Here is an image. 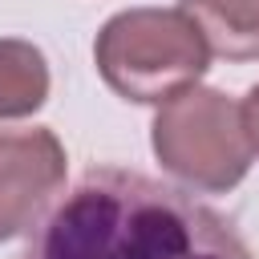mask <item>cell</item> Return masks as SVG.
<instances>
[{
	"label": "cell",
	"instance_id": "3957f363",
	"mask_svg": "<svg viewBox=\"0 0 259 259\" xmlns=\"http://www.w3.org/2000/svg\"><path fill=\"white\" fill-rule=\"evenodd\" d=\"M150 146L162 170L198 194L235 190L255 158L243 101L210 85H190L162 101L150 125Z\"/></svg>",
	"mask_w": 259,
	"mask_h": 259
},
{
	"label": "cell",
	"instance_id": "8992f818",
	"mask_svg": "<svg viewBox=\"0 0 259 259\" xmlns=\"http://www.w3.org/2000/svg\"><path fill=\"white\" fill-rule=\"evenodd\" d=\"M49 61L32 40L4 36L0 40V121L32 117L49 101Z\"/></svg>",
	"mask_w": 259,
	"mask_h": 259
},
{
	"label": "cell",
	"instance_id": "277c9868",
	"mask_svg": "<svg viewBox=\"0 0 259 259\" xmlns=\"http://www.w3.org/2000/svg\"><path fill=\"white\" fill-rule=\"evenodd\" d=\"M65 146L49 125H0V243L32 231L65 186Z\"/></svg>",
	"mask_w": 259,
	"mask_h": 259
},
{
	"label": "cell",
	"instance_id": "5b68a950",
	"mask_svg": "<svg viewBox=\"0 0 259 259\" xmlns=\"http://www.w3.org/2000/svg\"><path fill=\"white\" fill-rule=\"evenodd\" d=\"M202 32L210 57L259 61V0H178Z\"/></svg>",
	"mask_w": 259,
	"mask_h": 259
},
{
	"label": "cell",
	"instance_id": "6da1fadb",
	"mask_svg": "<svg viewBox=\"0 0 259 259\" xmlns=\"http://www.w3.org/2000/svg\"><path fill=\"white\" fill-rule=\"evenodd\" d=\"M20 259H251L214 206L150 174L101 166L32 227Z\"/></svg>",
	"mask_w": 259,
	"mask_h": 259
},
{
	"label": "cell",
	"instance_id": "52a82bcc",
	"mask_svg": "<svg viewBox=\"0 0 259 259\" xmlns=\"http://www.w3.org/2000/svg\"><path fill=\"white\" fill-rule=\"evenodd\" d=\"M243 121H247L251 146H255V154H259V85H251L247 97H243Z\"/></svg>",
	"mask_w": 259,
	"mask_h": 259
},
{
	"label": "cell",
	"instance_id": "7a4b0ae2",
	"mask_svg": "<svg viewBox=\"0 0 259 259\" xmlns=\"http://www.w3.org/2000/svg\"><path fill=\"white\" fill-rule=\"evenodd\" d=\"M93 61L117 97L134 105H162L198 85L210 65V49L182 8H125L101 24Z\"/></svg>",
	"mask_w": 259,
	"mask_h": 259
}]
</instances>
